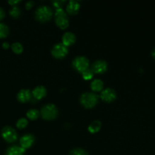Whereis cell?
<instances>
[{"instance_id": "d6986e66", "label": "cell", "mask_w": 155, "mask_h": 155, "mask_svg": "<svg viewBox=\"0 0 155 155\" xmlns=\"http://www.w3.org/2000/svg\"><path fill=\"white\" fill-rule=\"evenodd\" d=\"M39 116V111L36 109H30L27 112V117L31 120H36Z\"/></svg>"}, {"instance_id": "cb8c5ba5", "label": "cell", "mask_w": 155, "mask_h": 155, "mask_svg": "<svg viewBox=\"0 0 155 155\" xmlns=\"http://www.w3.org/2000/svg\"><path fill=\"white\" fill-rule=\"evenodd\" d=\"M28 124V121L26 118H20L17 122L16 126L18 129H24Z\"/></svg>"}, {"instance_id": "d4e9b609", "label": "cell", "mask_w": 155, "mask_h": 155, "mask_svg": "<svg viewBox=\"0 0 155 155\" xmlns=\"http://www.w3.org/2000/svg\"><path fill=\"white\" fill-rule=\"evenodd\" d=\"M64 2L65 1H61V0H59L58 1H58H53L52 4L56 8V9H57V8H61V6L63 5V4Z\"/></svg>"}, {"instance_id": "4316f807", "label": "cell", "mask_w": 155, "mask_h": 155, "mask_svg": "<svg viewBox=\"0 0 155 155\" xmlns=\"http://www.w3.org/2000/svg\"><path fill=\"white\" fill-rule=\"evenodd\" d=\"M5 15V11L3 10V8H0V21L4 18Z\"/></svg>"}, {"instance_id": "277c9868", "label": "cell", "mask_w": 155, "mask_h": 155, "mask_svg": "<svg viewBox=\"0 0 155 155\" xmlns=\"http://www.w3.org/2000/svg\"><path fill=\"white\" fill-rule=\"evenodd\" d=\"M58 112V108L54 104H47L41 108V116L46 120H51L57 117Z\"/></svg>"}, {"instance_id": "603a6c76", "label": "cell", "mask_w": 155, "mask_h": 155, "mask_svg": "<svg viewBox=\"0 0 155 155\" xmlns=\"http://www.w3.org/2000/svg\"><path fill=\"white\" fill-rule=\"evenodd\" d=\"M94 73L92 72V71L91 69H89L88 68L87 70H86L85 71H83L82 73V76H83V78L85 80H91V79L93 77Z\"/></svg>"}, {"instance_id": "484cf974", "label": "cell", "mask_w": 155, "mask_h": 155, "mask_svg": "<svg viewBox=\"0 0 155 155\" xmlns=\"http://www.w3.org/2000/svg\"><path fill=\"white\" fill-rule=\"evenodd\" d=\"M33 5H34V2L33 1L27 2L26 3V8L30 9V8H31Z\"/></svg>"}, {"instance_id": "2e32d148", "label": "cell", "mask_w": 155, "mask_h": 155, "mask_svg": "<svg viewBox=\"0 0 155 155\" xmlns=\"http://www.w3.org/2000/svg\"><path fill=\"white\" fill-rule=\"evenodd\" d=\"M90 87L91 89L94 92H100V91L102 90L103 87H104V83H103L102 80H99V79H95L92 81Z\"/></svg>"}, {"instance_id": "ffe728a7", "label": "cell", "mask_w": 155, "mask_h": 155, "mask_svg": "<svg viewBox=\"0 0 155 155\" xmlns=\"http://www.w3.org/2000/svg\"><path fill=\"white\" fill-rule=\"evenodd\" d=\"M12 49L16 54H21L23 50H24V47H23V45L21 42H14L12 45Z\"/></svg>"}, {"instance_id": "f546056e", "label": "cell", "mask_w": 155, "mask_h": 155, "mask_svg": "<svg viewBox=\"0 0 155 155\" xmlns=\"http://www.w3.org/2000/svg\"><path fill=\"white\" fill-rule=\"evenodd\" d=\"M151 55H152V57L155 59V48L153 49L152 52H151Z\"/></svg>"}, {"instance_id": "5bb4252c", "label": "cell", "mask_w": 155, "mask_h": 155, "mask_svg": "<svg viewBox=\"0 0 155 155\" xmlns=\"http://www.w3.org/2000/svg\"><path fill=\"white\" fill-rule=\"evenodd\" d=\"M47 90L45 86H38L35 88L32 92V95L36 99H42V98L46 95Z\"/></svg>"}, {"instance_id": "6da1fadb", "label": "cell", "mask_w": 155, "mask_h": 155, "mask_svg": "<svg viewBox=\"0 0 155 155\" xmlns=\"http://www.w3.org/2000/svg\"><path fill=\"white\" fill-rule=\"evenodd\" d=\"M99 96L94 92H85L80 96V101L82 105L86 108H92L98 102Z\"/></svg>"}, {"instance_id": "52a82bcc", "label": "cell", "mask_w": 155, "mask_h": 155, "mask_svg": "<svg viewBox=\"0 0 155 155\" xmlns=\"http://www.w3.org/2000/svg\"><path fill=\"white\" fill-rule=\"evenodd\" d=\"M2 136L8 142H15L18 138V135H17L15 129L9 126L3 127V129L2 130Z\"/></svg>"}, {"instance_id": "9c48e42d", "label": "cell", "mask_w": 155, "mask_h": 155, "mask_svg": "<svg viewBox=\"0 0 155 155\" xmlns=\"http://www.w3.org/2000/svg\"><path fill=\"white\" fill-rule=\"evenodd\" d=\"M91 70L95 74H103L107 70V63L104 60H98L94 62Z\"/></svg>"}, {"instance_id": "3957f363", "label": "cell", "mask_w": 155, "mask_h": 155, "mask_svg": "<svg viewBox=\"0 0 155 155\" xmlns=\"http://www.w3.org/2000/svg\"><path fill=\"white\" fill-rule=\"evenodd\" d=\"M56 25L61 29H66L69 26V19L67 13L62 8H57L54 12Z\"/></svg>"}, {"instance_id": "7402d4cb", "label": "cell", "mask_w": 155, "mask_h": 155, "mask_svg": "<svg viewBox=\"0 0 155 155\" xmlns=\"http://www.w3.org/2000/svg\"><path fill=\"white\" fill-rule=\"evenodd\" d=\"M9 14H10V15L12 17L17 18L21 15V9L18 6H13L12 8V9L10 10V12H9Z\"/></svg>"}, {"instance_id": "44dd1931", "label": "cell", "mask_w": 155, "mask_h": 155, "mask_svg": "<svg viewBox=\"0 0 155 155\" xmlns=\"http://www.w3.org/2000/svg\"><path fill=\"white\" fill-rule=\"evenodd\" d=\"M70 155H89V154L86 150L83 149V148H77L71 150V152H70Z\"/></svg>"}, {"instance_id": "7a4b0ae2", "label": "cell", "mask_w": 155, "mask_h": 155, "mask_svg": "<svg viewBox=\"0 0 155 155\" xmlns=\"http://www.w3.org/2000/svg\"><path fill=\"white\" fill-rule=\"evenodd\" d=\"M52 9L46 5H42L37 8L35 12V17L36 20L40 22H46L52 18Z\"/></svg>"}, {"instance_id": "ba28073f", "label": "cell", "mask_w": 155, "mask_h": 155, "mask_svg": "<svg viewBox=\"0 0 155 155\" xmlns=\"http://www.w3.org/2000/svg\"><path fill=\"white\" fill-rule=\"evenodd\" d=\"M101 98L106 102H111L117 98V93L114 89L111 88H107L101 91Z\"/></svg>"}, {"instance_id": "8992f818", "label": "cell", "mask_w": 155, "mask_h": 155, "mask_svg": "<svg viewBox=\"0 0 155 155\" xmlns=\"http://www.w3.org/2000/svg\"><path fill=\"white\" fill-rule=\"evenodd\" d=\"M51 54L56 58H63L68 54V48L62 42L55 44L51 48Z\"/></svg>"}, {"instance_id": "8fae6325", "label": "cell", "mask_w": 155, "mask_h": 155, "mask_svg": "<svg viewBox=\"0 0 155 155\" xmlns=\"http://www.w3.org/2000/svg\"><path fill=\"white\" fill-rule=\"evenodd\" d=\"M80 8V3L75 0H71L69 2L66 7V13L70 14V15H76V14L78 13Z\"/></svg>"}, {"instance_id": "30bf717a", "label": "cell", "mask_w": 155, "mask_h": 155, "mask_svg": "<svg viewBox=\"0 0 155 155\" xmlns=\"http://www.w3.org/2000/svg\"><path fill=\"white\" fill-rule=\"evenodd\" d=\"M35 142V137L32 134H26L20 139V145L24 149L30 148Z\"/></svg>"}, {"instance_id": "83f0119b", "label": "cell", "mask_w": 155, "mask_h": 155, "mask_svg": "<svg viewBox=\"0 0 155 155\" xmlns=\"http://www.w3.org/2000/svg\"><path fill=\"white\" fill-rule=\"evenodd\" d=\"M20 2V0H15V1H8V3L10 5H12L13 6H15V4H18V3Z\"/></svg>"}, {"instance_id": "7c38bea8", "label": "cell", "mask_w": 155, "mask_h": 155, "mask_svg": "<svg viewBox=\"0 0 155 155\" xmlns=\"http://www.w3.org/2000/svg\"><path fill=\"white\" fill-rule=\"evenodd\" d=\"M76 42V36L71 32H66L62 36V43L67 47L73 45Z\"/></svg>"}, {"instance_id": "4fadbf2b", "label": "cell", "mask_w": 155, "mask_h": 155, "mask_svg": "<svg viewBox=\"0 0 155 155\" xmlns=\"http://www.w3.org/2000/svg\"><path fill=\"white\" fill-rule=\"evenodd\" d=\"M31 92H30L29 89H24L19 91V92L17 95V98L21 102L25 103L30 101V98H31Z\"/></svg>"}, {"instance_id": "f1b7e54d", "label": "cell", "mask_w": 155, "mask_h": 155, "mask_svg": "<svg viewBox=\"0 0 155 155\" xmlns=\"http://www.w3.org/2000/svg\"><path fill=\"white\" fill-rule=\"evenodd\" d=\"M9 46H10V45L8 44V42H3L2 44V47L5 48V49H7V48H9Z\"/></svg>"}, {"instance_id": "e0dca14e", "label": "cell", "mask_w": 155, "mask_h": 155, "mask_svg": "<svg viewBox=\"0 0 155 155\" xmlns=\"http://www.w3.org/2000/svg\"><path fill=\"white\" fill-rule=\"evenodd\" d=\"M101 127V123L99 120H94L89 124V127H88V130L91 133H98L100 130Z\"/></svg>"}, {"instance_id": "ac0fdd59", "label": "cell", "mask_w": 155, "mask_h": 155, "mask_svg": "<svg viewBox=\"0 0 155 155\" xmlns=\"http://www.w3.org/2000/svg\"><path fill=\"white\" fill-rule=\"evenodd\" d=\"M9 29L6 24L0 23V39L5 38L8 35Z\"/></svg>"}, {"instance_id": "5b68a950", "label": "cell", "mask_w": 155, "mask_h": 155, "mask_svg": "<svg viewBox=\"0 0 155 155\" xmlns=\"http://www.w3.org/2000/svg\"><path fill=\"white\" fill-rule=\"evenodd\" d=\"M89 65V59L84 56H77L73 61V67L80 73L88 69Z\"/></svg>"}, {"instance_id": "9a60e30c", "label": "cell", "mask_w": 155, "mask_h": 155, "mask_svg": "<svg viewBox=\"0 0 155 155\" xmlns=\"http://www.w3.org/2000/svg\"><path fill=\"white\" fill-rule=\"evenodd\" d=\"M25 149L18 145L9 147L5 152V155H24Z\"/></svg>"}]
</instances>
